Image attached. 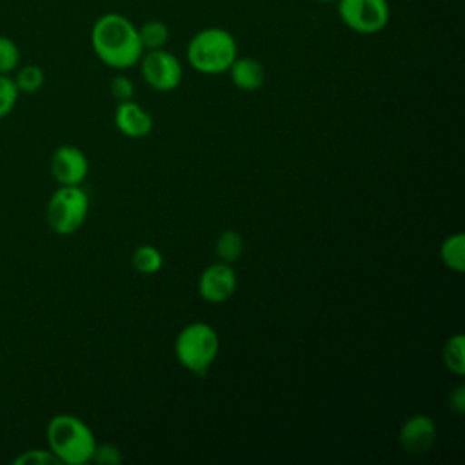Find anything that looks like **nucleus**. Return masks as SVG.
Here are the masks:
<instances>
[{
    "instance_id": "obj_1",
    "label": "nucleus",
    "mask_w": 465,
    "mask_h": 465,
    "mask_svg": "<svg viewBox=\"0 0 465 465\" xmlns=\"http://www.w3.org/2000/svg\"><path fill=\"white\" fill-rule=\"evenodd\" d=\"M91 45L98 60L111 69H129L143 54L138 27L120 13H105L94 20Z\"/></svg>"
},
{
    "instance_id": "obj_24",
    "label": "nucleus",
    "mask_w": 465,
    "mask_h": 465,
    "mask_svg": "<svg viewBox=\"0 0 465 465\" xmlns=\"http://www.w3.org/2000/svg\"><path fill=\"white\" fill-rule=\"evenodd\" d=\"M449 409L454 411L456 414H463L465 412V387L458 385L450 391L449 396Z\"/></svg>"
},
{
    "instance_id": "obj_19",
    "label": "nucleus",
    "mask_w": 465,
    "mask_h": 465,
    "mask_svg": "<svg viewBox=\"0 0 465 465\" xmlns=\"http://www.w3.org/2000/svg\"><path fill=\"white\" fill-rule=\"evenodd\" d=\"M20 64V49L9 36H0V74L16 71Z\"/></svg>"
},
{
    "instance_id": "obj_2",
    "label": "nucleus",
    "mask_w": 465,
    "mask_h": 465,
    "mask_svg": "<svg viewBox=\"0 0 465 465\" xmlns=\"http://www.w3.org/2000/svg\"><path fill=\"white\" fill-rule=\"evenodd\" d=\"M49 450L65 465H84L91 461L96 438L84 420L73 414H56L45 427Z\"/></svg>"
},
{
    "instance_id": "obj_22",
    "label": "nucleus",
    "mask_w": 465,
    "mask_h": 465,
    "mask_svg": "<svg viewBox=\"0 0 465 465\" xmlns=\"http://www.w3.org/2000/svg\"><path fill=\"white\" fill-rule=\"evenodd\" d=\"M109 91L114 100L127 102V100H133V96H134V84L129 76L116 74V76H113V80L109 84Z\"/></svg>"
},
{
    "instance_id": "obj_20",
    "label": "nucleus",
    "mask_w": 465,
    "mask_h": 465,
    "mask_svg": "<svg viewBox=\"0 0 465 465\" xmlns=\"http://www.w3.org/2000/svg\"><path fill=\"white\" fill-rule=\"evenodd\" d=\"M18 94H20V91H18L15 80L9 74H0V120L5 118L13 111L15 104L18 100Z\"/></svg>"
},
{
    "instance_id": "obj_11",
    "label": "nucleus",
    "mask_w": 465,
    "mask_h": 465,
    "mask_svg": "<svg viewBox=\"0 0 465 465\" xmlns=\"http://www.w3.org/2000/svg\"><path fill=\"white\" fill-rule=\"evenodd\" d=\"M114 124L118 131L129 138H143L153 131V116L133 100L118 102Z\"/></svg>"
},
{
    "instance_id": "obj_15",
    "label": "nucleus",
    "mask_w": 465,
    "mask_h": 465,
    "mask_svg": "<svg viewBox=\"0 0 465 465\" xmlns=\"http://www.w3.org/2000/svg\"><path fill=\"white\" fill-rule=\"evenodd\" d=\"M169 27L162 20H149L138 27V36L143 51L163 49L169 42Z\"/></svg>"
},
{
    "instance_id": "obj_25",
    "label": "nucleus",
    "mask_w": 465,
    "mask_h": 465,
    "mask_svg": "<svg viewBox=\"0 0 465 465\" xmlns=\"http://www.w3.org/2000/svg\"><path fill=\"white\" fill-rule=\"evenodd\" d=\"M316 2H323V4H327V2H334V0H316Z\"/></svg>"
},
{
    "instance_id": "obj_6",
    "label": "nucleus",
    "mask_w": 465,
    "mask_h": 465,
    "mask_svg": "<svg viewBox=\"0 0 465 465\" xmlns=\"http://www.w3.org/2000/svg\"><path fill=\"white\" fill-rule=\"evenodd\" d=\"M336 11L341 24L358 35H376L391 20L389 0H336Z\"/></svg>"
},
{
    "instance_id": "obj_12",
    "label": "nucleus",
    "mask_w": 465,
    "mask_h": 465,
    "mask_svg": "<svg viewBox=\"0 0 465 465\" xmlns=\"http://www.w3.org/2000/svg\"><path fill=\"white\" fill-rule=\"evenodd\" d=\"M231 82L240 89L252 93L260 89L265 82V69L260 60L252 56H236L231 67L227 69Z\"/></svg>"
},
{
    "instance_id": "obj_9",
    "label": "nucleus",
    "mask_w": 465,
    "mask_h": 465,
    "mask_svg": "<svg viewBox=\"0 0 465 465\" xmlns=\"http://www.w3.org/2000/svg\"><path fill=\"white\" fill-rule=\"evenodd\" d=\"M49 169L60 185H80L89 171V162L84 151L74 145H60L51 154Z\"/></svg>"
},
{
    "instance_id": "obj_3",
    "label": "nucleus",
    "mask_w": 465,
    "mask_h": 465,
    "mask_svg": "<svg viewBox=\"0 0 465 465\" xmlns=\"http://www.w3.org/2000/svg\"><path fill=\"white\" fill-rule=\"evenodd\" d=\"M185 54L194 71L203 74H220L227 73L238 56V44L227 29L205 27L191 36Z\"/></svg>"
},
{
    "instance_id": "obj_23",
    "label": "nucleus",
    "mask_w": 465,
    "mask_h": 465,
    "mask_svg": "<svg viewBox=\"0 0 465 465\" xmlns=\"http://www.w3.org/2000/svg\"><path fill=\"white\" fill-rule=\"evenodd\" d=\"M91 461H96L102 465H118L122 461V452L113 443H102V445L96 443Z\"/></svg>"
},
{
    "instance_id": "obj_8",
    "label": "nucleus",
    "mask_w": 465,
    "mask_h": 465,
    "mask_svg": "<svg viewBox=\"0 0 465 465\" xmlns=\"http://www.w3.org/2000/svg\"><path fill=\"white\" fill-rule=\"evenodd\" d=\"M236 271L231 263L216 262L205 267L198 278V294L209 303H222L236 291Z\"/></svg>"
},
{
    "instance_id": "obj_5",
    "label": "nucleus",
    "mask_w": 465,
    "mask_h": 465,
    "mask_svg": "<svg viewBox=\"0 0 465 465\" xmlns=\"http://www.w3.org/2000/svg\"><path fill=\"white\" fill-rule=\"evenodd\" d=\"M89 213V196L80 185H60L45 205L47 225L62 236L76 232Z\"/></svg>"
},
{
    "instance_id": "obj_16",
    "label": "nucleus",
    "mask_w": 465,
    "mask_h": 465,
    "mask_svg": "<svg viewBox=\"0 0 465 465\" xmlns=\"http://www.w3.org/2000/svg\"><path fill=\"white\" fill-rule=\"evenodd\" d=\"M443 363L445 367L456 374H465V336L461 332L450 336L443 345Z\"/></svg>"
},
{
    "instance_id": "obj_13",
    "label": "nucleus",
    "mask_w": 465,
    "mask_h": 465,
    "mask_svg": "<svg viewBox=\"0 0 465 465\" xmlns=\"http://www.w3.org/2000/svg\"><path fill=\"white\" fill-rule=\"evenodd\" d=\"M440 256L445 267L456 272L465 271V236L461 232H454L447 236L440 247Z\"/></svg>"
},
{
    "instance_id": "obj_17",
    "label": "nucleus",
    "mask_w": 465,
    "mask_h": 465,
    "mask_svg": "<svg viewBox=\"0 0 465 465\" xmlns=\"http://www.w3.org/2000/svg\"><path fill=\"white\" fill-rule=\"evenodd\" d=\"M131 263L140 274H154L162 269L163 256L154 245H140L134 249Z\"/></svg>"
},
{
    "instance_id": "obj_10",
    "label": "nucleus",
    "mask_w": 465,
    "mask_h": 465,
    "mask_svg": "<svg viewBox=\"0 0 465 465\" xmlns=\"http://www.w3.org/2000/svg\"><path fill=\"white\" fill-rule=\"evenodd\" d=\"M398 441L403 452L411 456H420L430 450L436 441V425L427 414H414L407 418L398 432Z\"/></svg>"
},
{
    "instance_id": "obj_4",
    "label": "nucleus",
    "mask_w": 465,
    "mask_h": 465,
    "mask_svg": "<svg viewBox=\"0 0 465 465\" xmlns=\"http://www.w3.org/2000/svg\"><path fill=\"white\" fill-rule=\"evenodd\" d=\"M220 338L216 331L203 322L185 325L174 340V354L180 365L194 374H205L218 356Z\"/></svg>"
},
{
    "instance_id": "obj_21",
    "label": "nucleus",
    "mask_w": 465,
    "mask_h": 465,
    "mask_svg": "<svg viewBox=\"0 0 465 465\" xmlns=\"http://www.w3.org/2000/svg\"><path fill=\"white\" fill-rule=\"evenodd\" d=\"M15 465H58V458L47 449H29L18 454L13 461Z\"/></svg>"
},
{
    "instance_id": "obj_14",
    "label": "nucleus",
    "mask_w": 465,
    "mask_h": 465,
    "mask_svg": "<svg viewBox=\"0 0 465 465\" xmlns=\"http://www.w3.org/2000/svg\"><path fill=\"white\" fill-rule=\"evenodd\" d=\"M214 252L220 262L232 265L243 252V236L234 229H225L214 242Z\"/></svg>"
},
{
    "instance_id": "obj_18",
    "label": "nucleus",
    "mask_w": 465,
    "mask_h": 465,
    "mask_svg": "<svg viewBox=\"0 0 465 465\" xmlns=\"http://www.w3.org/2000/svg\"><path fill=\"white\" fill-rule=\"evenodd\" d=\"M13 80H15L20 93L33 94V93L42 89V85L45 82V74H44L42 67H38L35 64H29V65L16 67V73H15Z\"/></svg>"
},
{
    "instance_id": "obj_7",
    "label": "nucleus",
    "mask_w": 465,
    "mask_h": 465,
    "mask_svg": "<svg viewBox=\"0 0 465 465\" xmlns=\"http://www.w3.org/2000/svg\"><path fill=\"white\" fill-rule=\"evenodd\" d=\"M140 71L149 87L160 93H169L176 89L182 82L183 69L180 60L163 49L143 51L140 58Z\"/></svg>"
}]
</instances>
